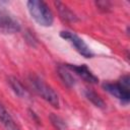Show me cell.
Returning <instances> with one entry per match:
<instances>
[{
  "instance_id": "obj_1",
  "label": "cell",
  "mask_w": 130,
  "mask_h": 130,
  "mask_svg": "<svg viewBox=\"0 0 130 130\" xmlns=\"http://www.w3.org/2000/svg\"><path fill=\"white\" fill-rule=\"evenodd\" d=\"M26 7L31 18L41 26L49 27L54 22V14L49 5L41 0H29Z\"/></svg>"
},
{
  "instance_id": "obj_2",
  "label": "cell",
  "mask_w": 130,
  "mask_h": 130,
  "mask_svg": "<svg viewBox=\"0 0 130 130\" xmlns=\"http://www.w3.org/2000/svg\"><path fill=\"white\" fill-rule=\"evenodd\" d=\"M29 83L32 86L34 90L48 104H50L53 108L59 109L60 107V101L57 92L40 76L36 74H30L28 77Z\"/></svg>"
},
{
  "instance_id": "obj_3",
  "label": "cell",
  "mask_w": 130,
  "mask_h": 130,
  "mask_svg": "<svg viewBox=\"0 0 130 130\" xmlns=\"http://www.w3.org/2000/svg\"><path fill=\"white\" fill-rule=\"evenodd\" d=\"M129 82V75L125 74L117 82H104L102 86L107 92H109L111 95L119 100L122 104L127 105L130 101Z\"/></svg>"
},
{
  "instance_id": "obj_4",
  "label": "cell",
  "mask_w": 130,
  "mask_h": 130,
  "mask_svg": "<svg viewBox=\"0 0 130 130\" xmlns=\"http://www.w3.org/2000/svg\"><path fill=\"white\" fill-rule=\"evenodd\" d=\"M60 37L67 41L73 48L74 50L80 54L84 58H92L94 54L92 53L91 49L88 47V45L75 32L70 31V30H61L60 31Z\"/></svg>"
},
{
  "instance_id": "obj_5",
  "label": "cell",
  "mask_w": 130,
  "mask_h": 130,
  "mask_svg": "<svg viewBox=\"0 0 130 130\" xmlns=\"http://www.w3.org/2000/svg\"><path fill=\"white\" fill-rule=\"evenodd\" d=\"M21 26L19 21L9 11L0 8V34L13 35L20 31Z\"/></svg>"
},
{
  "instance_id": "obj_6",
  "label": "cell",
  "mask_w": 130,
  "mask_h": 130,
  "mask_svg": "<svg viewBox=\"0 0 130 130\" xmlns=\"http://www.w3.org/2000/svg\"><path fill=\"white\" fill-rule=\"evenodd\" d=\"M64 66L74 72L76 75H78L82 80H84L85 82H88V83H91V84H95L99 82V78L98 76H95L93 74V72L87 67V65L85 64H81V65H75V64H69V63H66L64 64Z\"/></svg>"
},
{
  "instance_id": "obj_7",
  "label": "cell",
  "mask_w": 130,
  "mask_h": 130,
  "mask_svg": "<svg viewBox=\"0 0 130 130\" xmlns=\"http://www.w3.org/2000/svg\"><path fill=\"white\" fill-rule=\"evenodd\" d=\"M7 82L10 86V88L12 89V91L20 99L23 100H29L30 99V93L29 91L23 86V84L21 83V81L16 78L15 76H9L7 79Z\"/></svg>"
},
{
  "instance_id": "obj_8",
  "label": "cell",
  "mask_w": 130,
  "mask_h": 130,
  "mask_svg": "<svg viewBox=\"0 0 130 130\" xmlns=\"http://www.w3.org/2000/svg\"><path fill=\"white\" fill-rule=\"evenodd\" d=\"M0 123L4 126L6 130H20L18 124L12 118L10 113L6 110V108L0 103Z\"/></svg>"
},
{
  "instance_id": "obj_9",
  "label": "cell",
  "mask_w": 130,
  "mask_h": 130,
  "mask_svg": "<svg viewBox=\"0 0 130 130\" xmlns=\"http://www.w3.org/2000/svg\"><path fill=\"white\" fill-rule=\"evenodd\" d=\"M54 4H55V6L59 12V15L62 19H64L67 22H76L78 20L76 14L66 4H64L60 1H55Z\"/></svg>"
},
{
  "instance_id": "obj_10",
  "label": "cell",
  "mask_w": 130,
  "mask_h": 130,
  "mask_svg": "<svg viewBox=\"0 0 130 130\" xmlns=\"http://www.w3.org/2000/svg\"><path fill=\"white\" fill-rule=\"evenodd\" d=\"M57 72H58V75H59L60 79L63 81V83H64L67 87L71 88V87H73V86L75 85V83H76L75 78H74L73 75L70 73V70H68V69L64 66V64L58 66Z\"/></svg>"
},
{
  "instance_id": "obj_11",
  "label": "cell",
  "mask_w": 130,
  "mask_h": 130,
  "mask_svg": "<svg viewBox=\"0 0 130 130\" xmlns=\"http://www.w3.org/2000/svg\"><path fill=\"white\" fill-rule=\"evenodd\" d=\"M83 93H84V96L87 99V101H89L94 107L100 108V109H104L106 107V104H105L104 100L94 90L89 89V88H85Z\"/></svg>"
},
{
  "instance_id": "obj_12",
  "label": "cell",
  "mask_w": 130,
  "mask_h": 130,
  "mask_svg": "<svg viewBox=\"0 0 130 130\" xmlns=\"http://www.w3.org/2000/svg\"><path fill=\"white\" fill-rule=\"evenodd\" d=\"M49 119H50V121H51V123H52V125L54 126L55 129H57V130H68V125L62 117L52 113V114H50Z\"/></svg>"
}]
</instances>
